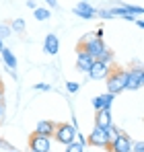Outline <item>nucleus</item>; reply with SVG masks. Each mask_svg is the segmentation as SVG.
<instances>
[{
  "instance_id": "nucleus-11",
  "label": "nucleus",
  "mask_w": 144,
  "mask_h": 152,
  "mask_svg": "<svg viewBox=\"0 0 144 152\" xmlns=\"http://www.w3.org/2000/svg\"><path fill=\"white\" fill-rule=\"evenodd\" d=\"M43 51H46L48 56H56V53L60 51V39H58V35L48 33L46 41H43Z\"/></svg>"
},
{
  "instance_id": "nucleus-8",
  "label": "nucleus",
  "mask_w": 144,
  "mask_h": 152,
  "mask_svg": "<svg viewBox=\"0 0 144 152\" xmlns=\"http://www.w3.org/2000/svg\"><path fill=\"white\" fill-rule=\"evenodd\" d=\"M132 142H134V140H132L128 134L121 132L120 136H118V140H115L107 150L109 152H132Z\"/></svg>"
},
{
  "instance_id": "nucleus-13",
  "label": "nucleus",
  "mask_w": 144,
  "mask_h": 152,
  "mask_svg": "<svg viewBox=\"0 0 144 152\" xmlns=\"http://www.w3.org/2000/svg\"><path fill=\"white\" fill-rule=\"evenodd\" d=\"M76 51H78V58H76V68H78V72H89L95 60H93L91 56H87L82 50H76Z\"/></svg>"
},
{
  "instance_id": "nucleus-32",
  "label": "nucleus",
  "mask_w": 144,
  "mask_h": 152,
  "mask_svg": "<svg viewBox=\"0 0 144 152\" xmlns=\"http://www.w3.org/2000/svg\"><path fill=\"white\" fill-rule=\"evenodd\" d=\"M0 146H4V142H2V140H0Z\"/></svg>"
},
{
  "instance_id": "nucleus-27",
  "label": "nucleus",
  "mask_w": 144,
  "mask_h": 152,
  "mask_svg": "<svg viewBox=\"0 0 144 152\" xmlns=\"http://www.w3.org/2000/svg\"><path fill=\"white\" fill-rule=\"evenodd\" d=\"M95 35H97V39H101V37H103V27H99V29H97Z\"/></svg>"
},
{
  "instance_id": "nucleus-15",
  "label": "nucleus",
  "mask_w": 144,
  "mask_h": 152,
  "mask_svg": "<svg viewBox=\"0 0 144 152\" xmlns=\"http://www.w3.org/2000/svg\"><path fill=\"white\" fill-rule=\"evenodd\" d=\"M0 56H2V60H4V64L8 66V70H17V58H15V53L10 50H4L0 51Z\"/></svg>"
},
{
  "instance_id": "nucleus-33",
  "label": "nucleus",
  "mask_w": 144,
  "mask_h": 152,
  "mask_svg": "<svg viewBox=\"0 0 144 152\" xmlns=\"http://www.w3.org/2000/svg\"><path fill=\"white\" fill-rule=\"evenodd\" d=\"M10 152H19V150H10Z\"/></svg>"
},
{
  "instance_id": "nucleus-18",
  "label": "nucleus",
  "mask_w": 144,
  "mask_h": 152,
  "mask_svg": "<svg viewBox=\"0 0 144 152\" xmlns=\"http://www.w3.org/2000/svg\"><path fill=\"white\" fill-rule=\"evenodd\" d=\"M8 27H10V31H15V33H25L27 23H25V19H15V21H12Z\"/></svg>"
},
{
  "instance_id": "nucleus-22",
  "label": "nucleus",
  "mask_w": 144,
  "mask_h": 152,
  "mask_svg": "<svg viewBox=\"0 0 144 152\" xmlns=\"http://www.w3.org/2000/svg\"><path fill=\"white\" fill-rule=\"evenodd\" d=\"M66 88H68V93H78L80 84H78V82H74V80H70V82H66Z\"/></svg>"
},
{
  "instance_id": "nucleus-25",
  "label": "nucleus",
  "mask_w": 144,
  "mask_h": 152,
  "mask_svg": "<svg viewBox=\"0 0 144 152\" xmlns=\"http://www.w3.org/2000/svg\"><path fill=\"white\" fill-rule=\"evenodd\" d=\"M46 4H48V8H56L58 6V0H43Z\"/></svg>"
},
{
  "instance_id": "nucleus-26",
  "label": "nucleus",
  "mask_w": 144,
  "mask_h": 152,
  "mask_svg": "<svg viewBox=\"0 0 144 152\" xmlns=\"http://www.w3.org/2000/svg\"><path fill=\"white\" fill-rule=\"evenodd\" d=\"M27 8H31V10H35V8H37V4H35V0H27Z\"/></svg>"
},
{
  "instance_id": "nucleus-28",
  "label": "nucleus",
  "mask_w": 144,
  "mask_h": 152,
  "mask_svg": "<svg viewBox=\"0 0 144 152\" xmlns=\"http://www.w3.org/2000/svg\"><path fill=\"white\" fill-rule=\"evenodd\" d=\"M2 99H4V84L0 82V103H2Z\"/></svg>"
},
{
  "instance_id": "nucleus-12",
  "label": "nucleus",
  "mask_w": 144,
  "mask_h": 152,
  "mask_svg": "<svg viewBox=\"0 0 144 152\" xmlns=\"http://www.w3.org/2000/svg\"><path fill=\"white\" fill-rule=\"evenodd\" d=\"M113 99H115V95H109V93H105V95H97L95 99H93V107H95V111H99V109H111Z\"/></svg>"
},
{
  "instance_id": "nucleus-16",
  "label": "nucleus",
  "mask_w": 144,
  "mask_h": 152,
  "mask_svg": "<svg viewBox=\"0 0 144 152\" xmlns=\"http://www.w3.org/2000/svg\"><path fill=\"white\" fill-rule=\"evenodd\" d=\"M120 134H121V129H120V127L109 126L107 129H105V136H107V144L111 146V144H113V142L118 140V136H120ZM109 146H107V148H109Z\"/></svg>"
},
{
  "instance_id": "nucleus-23",
  "label": "nucleus",
  "mask_w": 144,
  "mask_h": 152,
  "mask_svg": "<svg viewBox=\"0 0 144 152\" xmlns=\"http://www.w3.org/2000/svg\"><path fill=\"white\" fill-rule=\"evenodd\" d=\"M35 91H41V93H46V91H51V84H48V82H39V84H35Z\"/></svg>"
},
{
  "instance_id": "nucleus-20",
  "label": "nucleus",
  "mask_w": 144,
  "mask_h": 152,
  "mask_svg": "<svg viewBox=\"0 0 144 152\" xmlns=\"http://www.w3.org/2000/svg\"><path fill=\"white\" fill-rule=\"evenodd\" d=\"M101 62H105V64H113V51L111 50H105V53H103V58H101Z\"/></svg>"
},
{
  "instance_id": "nucleus-34",
  "label": "nucleus",
  "mask_w": 144,
  "mask_h": 152,
  "mask_svg": "<svg viewBox=\"0 0 144 152\" xmlns=\"http://www.w3.org/2000/svg\"><path fill=\"white\" fill-rule=\"evenodd\" d=\"M84 2H87V0H84Z\"/></svg>"
},
{
  "instance_id": "nucleus-2",
  "label": "nucleus",
  "mask_w": 144,
  "mask_h": 152,
  "mask_svg": "<svg viewBox=\"0 0 144 152\" xmlns=\"http://www.w3.org/2000/svg\"><path fill=\"white\" fill-rule=\"evenodd\" d=\"M144 86V68L140 64H136L134 68L128 70V78H126V91H140Z\"/></svg>"
},
{
  "instance_id": "nucleus-4",
  "label": "nucleus",
  "mask_w": 144,
  "mask_h": 152,
  "mask_svg": "<svg viewBox=\"0 0 144 152\" xmlns=\"http://www.w3.org/2000/svg\"><path fill=\"white\" fill-rule=\"evenodd\" d=\"M76 50H82L87 56H91L93 60H101L103 53H105V50H107V45L103 43V39H93V41H89V43H78Z\"/></svg>"
},
{
  "instance_id": "nucleus-21",
  "label": "nucleus",
  "mask_w": 144,
  "mask_h": 152,
  "mask_svg": "<svg viewBox=\"0 0 144 152\" xmlns=\"http://www.w3.org/2000/svg\"><path fill=\"white\" fill-rule=\"evenodd\" d=\"M132 152H144V142L142 140H134V142H132Z\"/></svg>"
},
{
  "instance_id": "nucleus-19",
  "label": "nucleus",
  "mask_w": 144,
  "mask_h": 152,
  "mask_svg": "<svg viewBox=\"0 0 144 152\" xmlns=\"http://www.w3.org/2000/svg\"><path fill=\"white\" fill-rule=\"evenodd\" d=\"M64 152H82V144L80 142H70V144H66V150Z\"/></svg>"
},
{
  "instance_id": "nucleus-7",
  "label": "nucleus",
  "mask_w": 144,
  "mask_h": 152,
  "mask_svg": "<svg viewBox=\"0 0 144 152\" xmlns=\"http://www.w3.org/2000/svg\"><path fill=\"white\" fill-rule=\"evenodd\" d=\"M76 17H80V19H84V21H91V19H95L97 17V8L93 4H89V2H84V0H80L76 6H74V10H72Z\"/></svg>"
},
{
  "instance_id": "nucleus-5",
  "label": "nucleus",
  "mask_w": 144,
  "mask_h": 152,
  "mask_svg": "<svg viewBox=\"0 0 144 152\" xmlns=\"http://www.w3.org/2000/svg\"><path fill=\"white\" fill-rule=\"evenodd\" d=\"M29 148H31V152H49L51 150V142H49V138L33 132L29 136Z\"/></svg>"
},
{
  "instance_id": "nucleus-9",
  "label": "nucleus",
  "mask_w": 144,
  "mask_h": 152,
  "mask_svg": "<svg viewBox=\"0 0 144 152\" xmlns=\"http://www.w3.org/2000/svg\"><path fill=\"white\" fill-rule=\"evenodd\" d=\"M87 142L91 144V146H95V148H107L109 144H107V136H105V129H101V127H93V132H91V136L87 138Z\"/></svg>"
},
{
  "instance_id": "nucleus-3",
  "label": "nucleus",
  "mask_w": 144,
  "mask_h": 152,
  "mask_svg": "<svg viewBox=\"0 0 144 152\" xmlns=\"http://www.w3.org/2000/svg\"><path fill=\"white\" fill-rule=\"evenodd\" d=\"M54 138L60 142V144H70L76 140V127L72 124H56V129H54Z\"/></svg>"
},
{
  "instance_id": "nucleus-1",
  "label": "nucleus",
  "mask_w": 144,
  "mask_h": 152,
  "mask_svg": "<svg viewBox=\"0 0 144 152\" xmlns=\"http://www.w3.org/2000/svg\"><path fill=\"white\" fill-rule=\"evenodd\" d=\"M126 78H128L126 68L111 66V72L107 76V93L109 95H120L121 91H126Z\"/></svg>"
},
{
  "instance_id": "nucleus-24",
  "label": "nucleus",
  "mask_w": 144,
  "mask_h": 152,
  "mask_svg": "<svg viewBox=\"0 0 144 152\" xmlns=\"http://www.w3.org/2000/svg\"><path fill=\"white\" fill-rule=\"evenodd\" d=\"M12 31H10V27L8 25H0V39H4V37H8Z\"/></svg>"
},
{
  "instance_id": "nucleus-30",
  "label": "nucleus",
  "mask_w": 144,
  "mask_h": 152,
  "mask_svg": "<svg viewBox=\"0 0 144 152\" xmlns=\"http://www.w3.org/2000/svg\"><path fill=\"white\" fill-rule=\"evenodd\" d=\"M2 113H4V105L0 103V119H2Z\"/></svg>"
},
{
  "instance_id": "nucleus-10",
  "label": "nucleus",
  "mask_w": 144,
  "mask_h": 152,
  "mask_svg": "<svg viewBox=\"0 0 144 152\" xmlns=\"http://www.w3.org/2000/svg\"><path fill=\"white\" fill-rule=\"evenodd\" d=\"M95 126L101 129H107L109 126H113V119H111V109H99L95 115Z\"/></svg>"
},
{
  "instance_id": "nucleus-29",
  "label": "nucleus",
  "mask_w": 144,
  "mask_h": 152,
  "mask_svg": "<svg viewBox=\"0 0 144 152\" xmlns=\"http://www.w3.org/2000/svg\"><path fill=\"white\" fill-rule=\"evenodd\" d=\"M136 25L140 27V29H142V27H144V21H142V17H138V19H136Z\"/></svg>"
},
{
  "instance_id": "nucleus-6",
  "label": "nucleus",
  "mask_w": 144,
  "mask_h": 152,
  "mask_svg": "<svg viewBox=\"0 0 144 152\" xmlns=\"http://www.w3.org/2000/svg\"><path fill=\"white\" fill-rule=\"evenodd\" d=\"M109 72H111V66L109 64H105L101 60H95L93 66H91V70L87 74H89V78H93V80H103V78L109 76Z\"/></svg>"
},
{
  "instance_id": "nucleus-17",
  "label": "nucleus",
  "mask_w": 144,
  "mask_h": 152,
  "mask_svg": "<svg viewBox=\"0 0 144 152\" xmlns=\"http://www.w3.org/2000/svg\"><path fill=\"white\" fill-rule=\"evenodd\" d=\"M33 15H35V19H37V21H49V17H51V10H49L48 6H46V8L37 6V8L33 10Z\"/></svg>"
},
{
  "instance_id": "nucleus-31",
  "label": "nucleus",
  "mask_w": 144,
  "mask_h": 152,
  "mask_svg": "<svg viewBox=\"0 0 144 152\" xmlns=\"http://www.w3.org/2000/svg\"><path fill=\"white\" fill-rule=\"evenodd\" d=\"M4 50V43H2V39H0V51Z\"/></svg>"
},
{
  "instance_id": "nucleus-14",
  "label": "nucleus",
  "mask_w": 144,
  "mask_h": 152,
  "mask_svg": "<svg viewBox=\"0 0 144 152\" xmlns=\"http://www.w3.org/2000/svg\"><path fill=\"white\" fill-rule=\"evenodd\" d=\"M54 129H56V124H54V121H49V119H41V121L35 126V134L46 136V138H51V136H54Z\"/></svg>"
}]
</instances>
